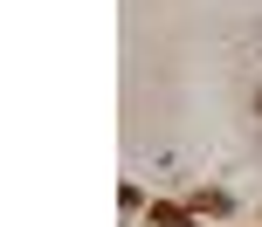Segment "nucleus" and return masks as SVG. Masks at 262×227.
<instances>
[{"mask_svg": "<svg viewBox=\"0 0 262 227\" xmlns=\"http://www.w3.org/2000/svg\"><path fill=\"white\" fill-rule=\"evenodd\" d=\"M193 220L200 214L186 200H152V207H145V227H193Z\"/></svg>", "mask_w": 262, "mask_h": 227, "instance_id": "1", "label": "nucleus"}, {"mask_svg": "<svg viewBox=\"0 0 262 227\" xmlns=\"http://www.w3.org/2000/svg\"><path fill=\"white\" fill-rule=\"evenodd\" d=\"M186 207H193V214H214V220H221V214H228V193L200 186V193H186Z\"/></svg>", "mask_w": 262, "mask_h": 227, "instance_id": "2", "label": "nucleus"}]
</instances>
